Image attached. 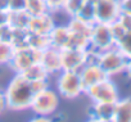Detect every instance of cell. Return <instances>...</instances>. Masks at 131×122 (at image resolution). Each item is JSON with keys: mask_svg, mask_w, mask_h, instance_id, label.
I'll return each mask as SVG.
<instances>
[{"mask_svg": "<svg viewBox=\"0 0 131 122\" xmlns=\"http://www.w3.org/2000/svg\"><path fill=\"white\" fill-rule=\"evenodd\" d=\"M85 2L86 0H64L62 10L70 17H75L81 9V7L85 4Z\"/></svg>", "mask_w": 131, "mask_h": 122, "instance_id": "24", "label": "cell"}, {"mask_svg": "<svg viewBox=\"0 0 131 122\" xmlns=\"http://www.w3.org/2000/svg\"><path fill=\"white\" fill-rule=\"evenodd\" d=\"M57 93L64 99H76L84 94L85 89L81 82L80 73L76 71L62 70L57 75Z\"/></svg>", "mask_w": 131, "mask_h": 122, "instance_id": "3", "label": "cell"}, {"mask_svg": "<svg viewBox=\"0 0 131 122\" xmlns=\"http://www.w3.org/2000/svg\"><path fill=\"white\" fill-rule=\"evenodd\" d=\"M45 3L49 8V12H51L53 14L62 10L63 4H64V0H45Z\"/></svg>", "mask_w": 131, "mask_h": 122, "instance_id": "29", "label": "cell"}, {"mask_svg": "<svg viewBox=\"0 0 131 122\" xmlns=\"http://www.w3.org/2000/svg\"><path fill=\"white\" fill-rule=\"evenodd\" d=\"M30 18L31 16L26 10L9 12V26L14 28H27Z\"/></svg>", "mask_w": 131, "mask_h": 122, "instance_id": "18", "label": "cell"}, {"mask_svg": "<svg viewBox=\"0 0 131 122\" xmlns=\"http://www.w3.org/2000/svg\"><path fill=\"white\" fill-rule=\"evenodd\" d=\"M31 121H34V122H44V121H51V118H50V116H37L36 114V117H34Z\"/></svg>", "mask_w": 131, "mask_h": 122, "instance_id": "34", "label": "cell"}, {"mask_svg": "<svg viewBox=\"0 0 131 122\" xmlns=\"http://www.w3.org/2000/svg\"><path fill=\"white\" fill-rule=\"evenodd\" d=\"M55 19L53 17L51 12H46L39 16H31L27 30L30 34H37V35H49V32L55 26Z\"/></svg>", "mask_w": 131, "mask_h": 122, "instance_id": "11", "label": "cell"}, {"mask_svg": "<svg viewBox=\"0 0 131 122\" xmlns=\"http://www.w3.org/2000/svg\"><path fill=\"white\" fill-rule=\"evenodd\" d=\"M113 46H116V42L111 32V26L102 22L93 23L90 34V49L100 53Z\"/></svg>", "mask_w": 131, "mask_h": 122, "instance_id": "7", "label": "cell"}, {"mask_svg": "<svg viewBox=\"0 0 131 122\" xmlns=\"http://www.w3.org/2000/svg\"><path fill=\"white\" fill-rule=\"evenodd\" d=\"M31 87L34 90V93H39V91H42L48 87H50L49 85V80H39V81H34L31 82Z\"/></svg>", "mask_w": 131, "mask_h": 122, "instance_id": "30", "label": "cell"}, {"mask_svg": "<svg viewBox=\"0 0 131 122\" xmlns=\"http://www.w3.org/2000/svg\"><path fill=\"white\" fill-rule=\"evenodd\" d=\"M9 25V10H0V27Z\"/></svg>", "mask_w": 131, "mask_h": 122, "instance_id": "32", "label": "cell"}, {"mask_svg": "<svg viewBox=\"0 0 131 122\" xmlns=\"http://www.w3.org/2000/svg\"><path fill=\"white\" fill-rule=\"evenodd\" d=\"M116 46L130 59L131 58V32H126V35L116 44Z\"/></svg>", "mask_w": 131, "mask_h": 122, "instance_id": "25", "label": "cell"}, {"mask_svg": "<svg viewBox=\"0 0 131 122\" xmlns=\"http://www.w3.org/2000/svg\"><path fill=\"white\" fill-rule=\"evenodd\" d=\"M27 0H8V10L17 12V10H26Z\"/></svg>", "mask_w": 131, "mask_h": 122, "instance_id": "27", "label": "cell"}, {"mask_svg": "<svg viewBox=\"0 0 131 122\" xmlns=\"http://www.w3.org/2000/svg\"><path fill=\"white\" fill-rule=\"evenodd\" d=\"M27 81L34 82V81H39V80H49V73L45 71V68L40 64V63H35L31 67H28L27 70H25L21 73Z\"/></svg>", "mask_w": 131, "mask_h": 122, "instance_id": "17", "label": "cell"}, {"mask_svg": "<svg viewBox=\"0 0 131 122\" xmlns=\"http://www.w3.org/2000/svg\"><path fill=\"white\" fill-rule=\"evenodd\" d=\"M48 36H49V41H50L51 48H55L58 50H63V49H67L70 46L71 32H70L67 25L66 26L55 25Z\"/></svg>", "mask_w": 131, "mask_h": 122, "instance_id": "14", "label": "cell"}, {"mask_svg": "<svg viewBox=\"0 0 131 122\" xmlns=\"http://www.w3.org/2000/svg\"><path fill=\"white\" fill-rule=\"evenodd\" d=\"M116 103H93L89 118L95 122H114Z\"/></svg>", "mask_w": 131, "mask_h": 122, "instance_id": "13", "label": "cell"}, {"mask_svg": "<svg viewBox=\"0 0 131 122\" xmlns=\"http://www.w3.org/2000/svg\"><path fill=\"white\" fill-rule=\"evenodd\" d=\"M28 46L39 50V51H42L44 49L49 48L50 46V41H49V36L48 35H37V34H30V37H28V42H27Z\"/></svg>", "mask_w": 131, "mask_h": 122, "instance_id": "21", "label": "cell"}, {"mask_svg": "<svg viewBox=\"0 0 131 122\" xmlns=\"http://www.w3.org/2000/svg\"><path fill=\"white\" fill-rule=\"evenodd\" d=\"M79 73H80L84 89H88V87L108 79V76L104 73V71L99 67V64L96 62H90V63L84 64L82 68L79 71Z\"/></svg>", "mask_w": 131, "mask_h": 122, "instance_id": "12", "label": "cell"}, {"mask_svg": "<svg viewBox=\"0 0 131 122\" xmlns=\"http://www.w3.org/2000/svg\"><path fill=\"white\" fill-rule=\"evenodd\" d=\"M16 48L4 40H0V67H4V66H9L10 60L13 58Z\"/></svg>", "mask_w": 131, "mask_h": 122, "instance_id": "19", "label": "cell"}, {"mask_svg": "<svg viewBox=\"0 0 131 122\" xmlns=\"http://www.w3.org/2000/svg\"><path fill=\"white\" fill-rule=\"evenodd\" d=\"M40 54H41V51H39L28 45L16 48L13 58L8 67H10L14 73H22L25 70H27L32 64L39 63Z\"/></svg>", "mask_w": 131, "mask_h": 122, "instance_id": "6", "label": "cell"}, {"mask_svg": "<svg viewBox=\"0 0 131 122\" xmlns=\"http://www.w3.org/2000/svg\"><path fill=\"white\" fill-rule=\"evenodd\" d=\"M70 22L67 23V27L70 30V32L75 36H80V37H85L90 40V34H91V23H88L77 17H70Z\"/></svg>", "mask_w": 131, "mask_h": 122, "instance_id": "15", "label": "cell"}, {"mask_svg": "<svg viewBox=\"0 0 131 122\" xmlns=\"http://www.w3.org/2000/svg\"><path fill=\"white\" fill-rule=\"evenodd\" d=\"M114 122H131V96L116 102Z\"/></svg>", "mask_w": 131, "mask_h": 122, "instance_id": "16", "label": "cell"}, {"mask_svg": "<svg viewBox=\"0 0 131 122\" xmlns=\"http://www.w3.org/2000/svg\"><path fill=\"white\" fill-rule=\"evenodd\" d=\"M26 12H28L30 16H39L49 12V8L45 3V0H27Z\"/></svg>", "mask_w": 131, "mask_h": 122, "instance_id": "23", "label": "cell"}, {"mask_svg": "<svg viewBox=\"0 0 131 122\" xmlns=\"http://www.w3.org/2000/svg\"><path fill=\"white\" fill-rule=\"evenodd\" d=\"M62 70L79 72L84 64L88 63V49L67 48L60 50Z\"/></svg>", "mask_w": 131, "mask_h": 122, "instance_id": "8", "label": "cell"}, {"mask_svg": "<svg viewBox=\"0 0 131 122\" xmlns=\"http://www.w3.org/2000/svg\"><path fill=\"white\" fill-rule=\"evenodd\" d=\"M7 109V100H5V95H4V90H0V116H2Z\"/></svg>", "mask_w": 131, "mask_h": 122, "instance_id": "33", "label": "cell"}, {"mask_svg": "<svg viewBox=\"0 0 131 122\" xmlns=\"http://www.w3.org/2000/svg\"><path fill=\"white\" fill-rule=\"evenodd\" d=\"M0 10H8V0H0Z\"/></svg>", "mask_w": 131, "mask_h": 122, "instance_id": "35", "label": "cell"}, {"mask_svg": "<svg viewBox=\"0 0 131 122\" xmlns=\"http://www.w3.org/2000/svg\"><path fill=\"white\" fill-rule=\"evenodd\" d=\"M39 63L45 68L49 76H57L62 71V60H60V50L55 48H46L40 54Z\"/></svg>", "mask_w": 131, "mask_h": 122, "instance_id": "10", "label": "cell"}, {"mask_svg": "<svg viewBox=\"0 0 131 122\" xmlns=\"http://www.w3.org/2000/svg\"><path fill=\"white\" fill-rule=\"evenodd\" d=\"M119 0H98L95 4V21L112 23L119 16Z\"/></svg>", "mask_w": 131, "mask_h": 122, "instance_id": "9", "label": "cell"}, {"mask_svg": "<svg viewBox=\"0 0 131 122\" xmlns=\"http://www.w3.org/2000/svg\"><path fill=\"white\" fill-rule=\"evenodd\" d=\"M117 21L126 30V32H131V14H128V13H119Z\"/></svg>", "mask_w": 131, "mask_h": 122, "instance_id": "28", "label": "cell"}, {"mask_svg": "<svg viewBox=\"0 0 131 122\" xmlns=\"http://www.w3.org/2000/svg\"><path fill=\"white\" fill-rule=\"evenodd\" d=\"M86 2H89V3H91V4H96V2H98V0H86Z\"/></svg>", "mask_w": 131, "mask_h": 122, "instance_id": "37", "label": "cell"}, {"mask_svg": "<svg viewBox=\"0 0 131 122\" xmlns=\"http://www.w3.org/2000/svg\"><path fill=\"white\" fill-rule=\"evenodd\" d=\"M84 94L88 95L93 103H116L119 99L118 89L111 77L85 89Z\"/></svg>", "mask_w": 131, "mask_h": 122, "instance_id": "5", "label": "cell"}, {"mask_svg": "<svg viewBox=\"0 0 131 122\" xmlns=\"http://www.w3.org/2000/svg\"><path fill=\"white\" fill-rule=\"evenodd\" d=\"M109 26H111V32H112L113 40H114V42L117 44V42L126 35V30L121 26V23H119L118 21H114V22L109 23Z\"/></svg>", "mask_w": 131, "mask_h": 122, "instance_id": "26", "label": "cell"}, {"mask_svg": "<svg viewBox=\"0 0 131 122\" xmlns=\"http://www.w3.org/2000/svg\"><path fill=\"white\" fill-rule=\"evenodd\" d=\"M119 10L121 13L131 14V0H119Z\"/></svg>", "mask_w": 131, "mask_h": 122, "instance_id": "31", "label": "cell"}, {"mask_svg": "<svg viewBox=\"0 0 131 122\" xmlns=\"http://www.w3.org/2000/svg\"><path fill=\"white\" fill-rule=\"evenodd\" d=\"M127 75H128V77L131 79V58L128 59V62H127V67H126V71H125Z\"/></svg>", "mask_w": 131, "mask_h": 122, "instance_id": "36", "label": "cell"}, {"mask_svg": "<svg viewBox=\"0 0 131 122\" xmlns=\"http://www.w3.org/2000/svg\"><path fill=\"white\" fill-rule=\"evenodd\" d=\"M4 95L8 110L23 112L30 109L35 93L30 81H27L21 73H14L4 90Z\"/></svg>", "mask_w": 131, "mask_h": 122, "instance_id": "1", "label": "cell"}, {"mask_svg": "<svg viewBox=\"0 0 131 122\" xmlns=\"http://www.w3.org/2000/svg\"><path fill=\"white\" fill-rule=\"evenodd\" d=\"M59 94L50 87L39 91L34 95L30 110L37 116H53L59 108Z\"/></svg>", "mask_w": 131, "mask_h": 122, "instance_id": "4", "label": "cell"}, {"mask_svg": "<svg viewBox=\"0 0 131 122\" xmlns=\"http://www.w3.org/2000/svg\"><path fill=\"white\" fill-rule=\"evenodd\" d=\"M127 62H128V58L117 46L100 51L98 53L96 57V63L108 77L117 76L125 72L127 67Z\"/></svg>", "mask_w": 131, "mask_h": 122, "instance_id": "2", "label": "cell"}, {"mask_svg": "<svg viewBox=\"0 0 131 122\" xmlns=\"http://www.w3.org/2000/svg\"><path fill=\"white\" fill-rule=\"evenodd\" d=\"M30 37V31L27 28H14L12 27V45L14 48H21L27 45Z\"/></svg>", "mask_w": 131, "mask_h": 122, "instance_id": "20", "label": "cell"}, {"mask_svg": "<svg viewBox=\"0 0 131 122\" xmlns=\"http://www.w3.org/2000/svg\"><path fill=\"white\" fill-rule=\"evenodd\" d=\"M88 23H95V5L89 3V2H85V4L81 7V9L79 10V13L75 16Z\"/></svg>", "mask_w": 131, "mask_h": 122, "instance_id": "22", "label": "cell"}]
</instances>
